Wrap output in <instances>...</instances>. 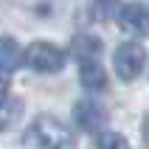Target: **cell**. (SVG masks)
Masks as SVG:
<instances>
[{
	"instance_id": "obj_7",
	"label": "cell",
	"mask_w": 149,
	"mask_h": 149,
	"mask_svg": "<svg viewBox=\"0 0 149 149\" xmlns=\"http://www.w3.org/2000/svg\"><path fill=\"white\" fill-rule=\"evenodd\" d=\"M25 54H20V45H17L11 37H3V48H0V62H3V93H8V73L20 65V59Z\"/></svg>"
},
{
	"instance_id": "obj_5",
	"label": "cell",
	"mask_w": 149,
	"mask_h": 149,
	"mask_svg": "<svg viewBox=\"0 0 149 149\" xmlns=\"http://www.w3.org/2000/svg\"><path fill=\"white\" fill-rule=\"evenodd\" d=\"M73 121L82 127V130H87V132H101V130L107 127L110 116H107V110L101 107L99 101H76Z\"/></svg>"
},
{
	"instance_id": "obj_6",
	"label": "cell",
	"mask_w": 149,
	"mask_h": 149,
	"mask_svg": "<svg viewBox=\"0 0 149 149\" xmlns=\"http://www.w3.org/2000/svg\"><path fill=\"white\" fill-rule=\"evenodd\" d=\"M79 79L87 90L99 93L104 90V84H107V70L96 62V59H82V65H79Z\"/></svg>"
},
{
	"instance_id": "obj_11",
	"label": "cell",
	"mask_w": 149,
	"mask_h": 149,
	"mask_svg": "<svg viewBox=\"0 0 149 149\" xmlns=\"http://www.w3.org/2000/svg\"><path fill=\"white\" fill-rule=\"evenodd\" d=\"M90 6H93V14L99 17V20H104L110 6H113V0H90Z\"/></svg>"
},
{
	"instance_id": "obj_4",
	"label": "cell",
	"mask_w": 149,
	"mask_h": 149,
	"mask_svg": "<svg viewBox=\"0 0 149 149\" xmlns=\"http://www.w3.org/2000/svg\"><path fill=\"white\" fill-rule=\"evenodd\" d=\"M118 25L124 34H132V37H143L149 34V8L141 3H127V6L118 8Z\"/></svg>"
},
{
	"instance_id": "obj_8",
	"label": "cell",
	"mask_w": 149,
	"mask_h": 149,
	"mask_svg": "<svg viewBox=\"0 0 149 149\" xmlns=\"http://www.w3.org/2000/svg\"><path fill=\"white\" fill-rule=\"evenodd\" d=\"M70 54H73L79 62H82V59H96L101 54V40L99 37H90V34H79V37H73V42H70Z\"/></svg>"
},
{
	"instance_id": "obj_1",
	"label": "cell",
	"mask_w": 149,
	"mask_h": 149,
	"mask_svg": "<svg viewBox=\"0 0 149 149\" xmlns=\"http://www.w3.org/2000/svg\"><path fill=\"white\" fill-rule=\"evenodd\" d=\"M23 143L25 146H45V149H65V146H73L76 138L59 118L40 116V118H34V124L28 127Z\"/></svg>"
},
{
	"instance_id": "obj_2",
	"label": "cell",
	"mask_w": 149,
	"mask_h": 149,
	"mask_svg": "<svg viewBox=\"0 0 149 149\" xmlns=\"http://www.w3.org/2000/svg\"><path fill=\"white\" fill-rule=\"evenodd\" d=\"M23 62L37 73H59L65 68V51L56 48L54 42H31L25 48Z\"/></svg>"
},
{
	"instance_id": "obj_3",
	"label": "cell",
	"mask_w": 149,
	"mask_h": 149,
	"mask_svg": "<svg viewBox=\"0 0 149 149\" xmlns=\"http://www.w3.org/2000/svg\"><path fill=\"white\" fill-rule=\"evenodd\" d=\"M113 65H116L118 79L132 82V79L141 76L143 65H146V48H143L141 42H124V45H118V48H116Z\"/></svg>"
},
{
	"instance_id": "obj_12",
	"label": "cell",
	"mask_w": 149,
	"mask_h": 149,
	"mask_svg": "<svg viewBox=\"0 0 149 149\" xmlns=\"http://www.w3.org/2000/svg\"><path fill=\"white\" fill-rule=\"evenodd\" d=\"M141 132H143V143L149 146V113H146V118H143V127H141Z\"/></svg>"
},
{
	"instance_id": "obj_9",
	"label": "cell",
	"mask_w": 149,
	"mask_h": 149,
	"mask_svg": "<svg viewBox=\"0 0 149 149\" xmlns=\"http://www.w3.org/2000/svg\"><path fill=\"white\" fill-rule=\"evenodd\" d=\"M20 113H23V101H20V99H11L8 93H3V104H0V127L8 130L11 121H14Z\"/></svg>"
},
{
	"instance_id": "obj_10",
	"label": "cell",
	"mask_w": 149,
	"mask_h": 149,
	"mask_svg": "<svg viewBox=\"0 0 149 149\" xmlns=\"http://www.w3.org/2000/svg\"><path fill=\"white\" fill-rule=\"evenodd\" d=\"M96 146H101V149H110V146L124 149L127 146V138H124V135H118V132H101L99 138H96Z\"/></svg>"
}]
</instances>
